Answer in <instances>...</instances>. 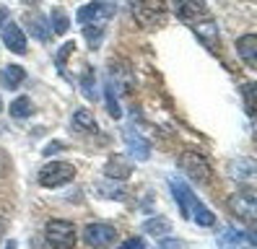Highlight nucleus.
<instances>
[{"instance_id":"f257e3e1","label":"nucleus","mask_w":257,"mask_h":249,"mask_svg":"<svg viewBox=\"0 0 257 249\" xmlns=\"http://www.w3.org/2000/svg\"><path fill=\"white\" fill-rule=\"evenodd\" d=\"M44 236L55 249H73L75 246V226L70 221H63V218H55V221L47 223L44 228Z\"/></svg>"},{"instance_id":"f03ea898","label":"nucleus","mask_w":257,"mask_h":249,"mask_svg":"<svg viewBox=\"0 0 257 249\" xmlns=\"http://www.w3.org/2000/svg\"><path fill=\"white\" fill-rule=\"evenodd\" d=\"M179 169L198 184H208L210 182V164L205 161V156L195 153V151H185L182 156H179Z\"/></svg>"},{"instance_id":"7ed1b4c3","label":"nucleus","mask_w":257,"mask_h":249,"mask_svg":"<svg viewBox=\"0 0 257 249\" xmlns=\"http://www.w3.org/2000/svg\"><path fill=\"white\" fill-rule=\"evenodd\" d=\"M75 177V166L65 161H50L39 169V184L42 187H60L68 184Z\"/></svg>"},{"instance_id":"20e7f679","label":"nucleus","mask_w":257,"mask_h":249,"mask_svg":"<svg viewBox=\"0 0 257 249\" xmlns=\"http://www.w3.org/2000/svg\"><path fill=\"white\" fill-rule=\"evenodd\" d=\"M114 11H117V8H114V3H109V0H94V3L78 8V13H75V21H81L83 26H88V24L101 26L104 21L112 19Z\"/></svg>"},{"instance_id":"39448f33","label":"nucleus","mask_w":257,"mask_h":249,"mask_svg":"<svg viewBox=\"0 0 257 249\" xmlns=\"http://www.w3.org/2000/svg\"><path fill=\"white\" fill-rule=\"evenodd\" d=\"M169 187H172V195H174V200H177L179 210H182V218H192V213L198 210V205H203V202L195 197V192L190 190L182 179L169 177Z\"/></svg>"},{"instance_id":"423d86ee","label":"nucleus","mask_w":257,"mask_h":249,"mask_svg":"<svg viewBox=\"0 0 257 249\" xmlns=\"http://www.w3.org/2000/svg\"><path fill=\"white\" fill-rule=\"evenodd\" d=\"M218 246L221 249H254V233L239 231V228H223L218 233Z\"/></svg>"},{"instance_id":"0eeeda50","label":"nucleus","mask_w":257,"mask_h":249,"mask_svg":"<svg viewBox=\"0 0 257 249\" xmlns=\"http://www.w3.org/2000/svg\"><path fill=\"white\" fill-rule=\"evenodd\" d=\"M83 239H86L88 246H94V249L96 246H109L117 239V228H112L107 223H88L83 228Z\"/></svg>"},{"instance_id":"6e6552de","label":"nucleus","mask_w":257,"mask_h":249,"mask_svg":"<svg viewBox=\"0 0 257 249\" xmlns=\"http://www.w3.org/2000/svg\"><path fill=\"white\" fill-rule=\"evenodd\" d=\"M229 208L234 215H239L241 221H247L249 226H254V218H257V202L252 192H239L229 200Z\"/></svg>"},{"instance_id":"1a4fd4ad","label":"nucleus","mask_w":257,"mask_h":249,"mask_svg":"<svg viewBox=\"0 0 257 249\" xmlns=\"http://www.w3.org/2000/svg\"><path fill=\"white\" fill-rule=\"evenodd\" d=\"M174 13L179 21L195 24L198 19L208 16V8H205V0H174Z\"/></svg>"},{"instance_id":"9d476101","label":"nucleus","mask_w":257,"mask_h":249,"mask_svg":"<svg viewBox=\"0 0 257 249\" xmlns=\"http://www.w3.org/2000/svg\"><path fill=\"white\" fill-rule=\"evenodd\" d=\"M164 13H166V3H164V0H141V3H138V19L143 24H159V21H164Z\"/></svg>"},{"instance_id":"9b49d317","label":"nucleus","mask_w":257,"mask_h":249,"mask_svg":"<svg viewBox=\"0 0 257 249\" xmlns=\"http://www.w3.org/2000/svg\"><path fill=\"white\" fill-rule=\"evenodd\" d=\"M3 42L11 52H16V55L26 52V37L16 24H3Z\"/></svg>"},{"instance_id":"f8f14e48","label":"nucleus","mask_w":257,"mask_h":249,"mask_svg":"<svg viewBox=\"0 0 257 249\" xmlns=\"http://www.w3.org/2000/svg\"><path fill=\"white\" fill-rule=\"evenodd\" d=\"M125 143H127V151L130 156H135V161H146L151 156V146L143 135H138L135 130H125Z\"/></svg>"},{"instance_id":"ddd939ff","label":"nucleus","mask_w":257,"mask_h":249,"mask_svg":"<svg viewBox=\"0 0 257 249\" xmlns=\"http://www.w3.org/2000/svg\"><path fill=\"white\" fill-rule=\"evenodd\" d=\"M192 29H195V34H198L200 39H203V44L205 47H213L218 44V26H216V21L213 19H203V21H195L192 24Z\"/></svg>"},{"instance_id":"4468645a","label":"nucleus","mask_w":257,"mask_h":249,"mask_svg":"<svg viewBox=\"0 0 257 249\" xmlns=\"http://www.w3.org/2000/svg\"><path fill=\"white\" fill-rule=\"evenodd\" d=\"M104 174H107L109 179H127L133 174V166H130V161L125 159V156H112V159L107 161V166H104Z\"/></svg>"},{"instance_id":"2eb2a0df","label":"nucleus","mask_w":257,"mask_h":249,"mask_svg":"<svg viewBox=\"0 0 257 249\" xmlns=\"http://www.w3.org/2000/svg\"><path fill=\"white\" fill-rule=\"evenodd\" d=\"M236 50H239V57L247 62V65H254L257 62V37L254 34H247L236 42Z\"/></svg>"},{"instance_id":"dca6fc26","label":"nucleus","mask_w":257,"mask_h":249,"mask_svg":"<svg viewBox=\"0 0 257 249\" xmlns=\"http://www.w3.org/2000/svg\"><path fill=\"white\" fill-rule=\"evenodd\" d=\"M24 78H26V70L21 65H8L0 70V83L6 88H19L24 83Z\"/></svg>"},{"instance_id":"f3484780","label":"nucleus","mask_w":257,"mask_h":249,"mask_svg":"<svg viewBox=\"0 0 257 249\" xmlns=\"http://www.w3.org/2000/svg\"><path fill=\"white\" fill-rule=\"evenodd\" d=\"M26 26H29V31H32V37H37L39 42H47L52 37L50 24L44 21L42 16H32V19H26Z\"/></svg>"},{"instance_id":"a211bd4d","label":"nucleus","mask_w":257,"mask_h":249,"mask_svg":"<svg viewBox=\"0 0 257 249\" xmlns=\"http://www.w3.org/2000/svg\"><path fill=\"white\" fill-rule=\"evenodd\" d=\"M73 125H75L78 130H83V133H96V130H99V125H96L94 114L88 112V109H78V112L73 114Z\"/></svg>"},{"instance_id":"6ab92c4d","label":"nucleus","mask_w":257,"mask_h":249,"mask_svg":"<svg viewBox=\"0 0 257 249\" xmlns=\"http://www.w3.org/2000/svg\"><path fill=\"white\" fill-rule=\"evenodd\" d=\"M47 24H50V31H55V34H65V31L70 29V19H68V13L63 8H52Z\"/></svg>"},{"instance_id":"aec40b11","label":"nucleus","mask_w":257,"mask_h":249,"mask_svg":"<svg viewBox=\"0 0 257 249\" xmlns=\"http://www.w3.org/2000/svg\"><path fill=\"white\" fill-rule=\"evenodd\" d=\"M32 112H34V106H32V99H29V96H19V99L11 101V117L24 119V117H29Z\"/></svg>"},{"instance_id":"412c9836","label":"nucleus","mask_w":257,"mask_h":249,"mask_svg":"<svg viewBox=\"0 0 257 249\" xmlns=\"http://www.w3.org/2000/svg\"><path fill=\"white\" fill-rule=\"evenodd\" d=\"M81 91H83V96H86L88 101L96 99V78H94L91 70H86V73L81 75Z\"/></svg>"},{"instance_id":"4be33fe9","label":"nucleus","mask_w":257,"mask_h":249,"mask_svg":"<svg viewBox=\"0 0 257 249\" xmlns=\"http://www.w3.org/2000/svg\"><path fill=\"white\" fill-rule=\"evenodd\" d=\"M146 233H154V236H164L166 231H169V221L166 218H151V221L143 223Z\"/></svg>"},{"instance_id":"5701e85b","label":"nucleus","mask_w":257,"mask_h":249,"mask_svg":"<svg viewBox=\"0 0 257 249\" xmlns=\"http://www.w3.org/2000/svg\"><path fill=\"white\" fill-rule=\"evenodd\" d=\"M192 221L198 223V226H213L216 223V215L210 213L205 205H198V210L192 213Z\"/></svg>"},{"instance_id":"b1692460","label":"nucleus","mask_w":257,"mask_h":249,"mask_svg":"<svg viewBox=\"0 0 257 249\" xmlns=\"http://www.w3.org/2000/svg\"><path fill=\"white\" fill-rule=\"evenodd\" d=\"M83 37H86L88 47H91V50H96V47L101 44V39H104V31H101V26H96V29L83 26Z\"/></svg>"},{"instance_id":"393cba45","label":"nucleus","mask_w":257,"mask_h":249,"mask_svg":"<svg viewBox=\"0 0 257 249\" xmlns=\"http://www.w3.org/2000/svg\"><path fill=\"white\" fill-rule=\"evenodd\" d=\"M107 112H109L114 119H119V117H122V109H119V104H117V96H114V86H112V83H107Z\"/></svg>"},{"instance_id":"a878e982","label":"nucleus","mask_w":257,"mask_h":249,"mask_svg":"<svg viewBox=\"0 0 257 249\" xmlns=\"http://www.w3.org/2000/svg\"><path fill=\"white\" fill-rule=\"evenodd\" d=\"M241 93H244V109H247V114L254 117V83H244V86H241Z\"/></svg>"},{"instance_id":"bb28decb","label":"nucleus","mask_w":257,"mask_h":249,"mask_svg":"<svg viewBox=\"0 0 257 249\" xmlns=\"http://www.w3.org/2000/svg\"><path fill=\"white\" fill-rule=\"evenodd\" d=\"M73 50H75V44H73V42H68V44L63 47V50L57 52V70H60V73H65V62H68V55H70Z\"/></svg>"},{"instance_id":"cd10ccee","label":"nucleus","mask_w":257,"mask_h":249,"mask_svg":"<svg viewBox=\"0 0 257 249\" xmlns=\"http://www.w3.org/2000/svg\"><path fill=\"white\" fill-rule=\"evenodd\" d=\"M159 249H185V241H179V239H164L159 244Z\"/></svg>"},{"instance_id":"c85d7f7f","label":"nucleus","mask_w":257,"mask_h":249,"mask_svg":"<svg viewBox=\"0 0 257 249\" xmlns=\"http://www.w3.org/2000/svg\"><path fill=\"white\" fill-rule=\"evenodd\" d=\"M119 249H146V241L143 239H127V241H122Z\"/></svg>"},{"instance_id":"c756f323","label":"nucleus","mask_w":257,"mask_h":249,"mask_svg":"<svg viewBox=\"0 0 257 249\" xmlns=\"http://www.w3.org/2000/svg\"><path fill=\"white\" fill-rule=\"evenodd\" d=\"M57 151H63V143H50L47 148H44V156H52V153H57Z\"/></svg>"},{"instance_id":"7c9ffc66","label":"nucleus","mask_w":257,"mask_h":249,"mask_svg":"<svg viewBox=\"0 0 257 249\" xmlns=\"http://www.w3.org/2000/svg\"><path fill=\"white\" fill-rule=\"evenodd\" d=\"M6 21H8V8H0V29H3Z\"/></svg>"},{"instance_id":"2f4dec72","label":"nucleus","mask_w":257,"mask_h":249,"mask_svg":"<svg viewBox=\"0 0 257 249\" xmlns=\"http://www.w3.org/2000/svg\"><path fill=\"white\" fill-rule=\"evenodd\" d=\"M6 249H16V241H8V246Z\"/></svg>"},{"instance_id":"473e14b6","label":"nucleus","mask_w":257,"mask_h":249,"mask_svg":"<svg viewBox=\"0 0 257 249\" xmlns=\"http://www.w3.org/2000/svg\"><path fill=\"white\" fill-rule=\"evenodd\" d=\"M0 112H3V99H0Z\"/></svg>"},{"instance_id":"72a5a7b5","label":"nucleus","mask_w":257,"mask_h":249,"mask_svg":"<svg viewBox=\"0 0 257 249\" xmlns=\"http://www.w3.org/2000/svg\"><path fill=\"white\" fill-rule=\"evenodd\" d=\"M26 3H37V0H26Z\"/></svg>"}]
</instances>
